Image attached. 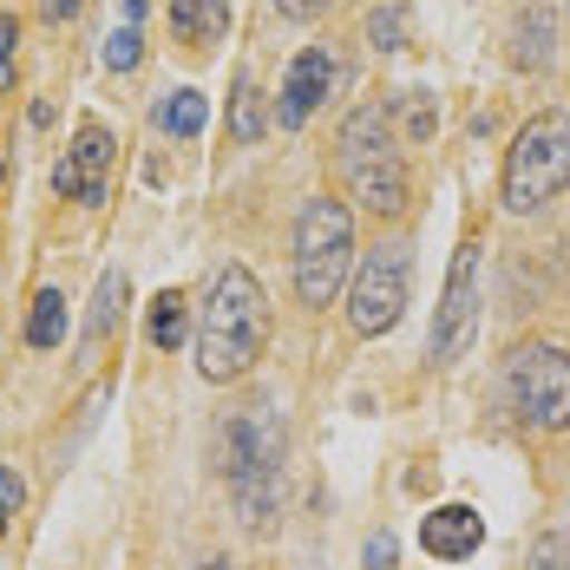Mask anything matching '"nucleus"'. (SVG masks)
<instances>
[{
    "label": "nucleus",
    "instance_id": "nucleus-1",
    "mask_svg": "<svg viewBox=\"0 0 570 570\" xmlns=\"http://www.w3.org/2000/svg\"><path fill=\"white\" fill-rule=\"evenodd\" d=\"M197 374L204 381H243L249 367H256V354L269 347V295L263 283L243 269V263H224L217 276H210V295H204V308H197Z\"/></svg>",
    "mask_w": 570,
    "mask_h": 570
},
{
    "label": "nucleus",
    "instance_id": "nucleus-2",
    "mask_svg": "<svg viewBox=\"0 0 570 570\" xmlns=\"http://www.w3.org/2000/svg\"><path fill=\"white\" fill-rule=\"evenodd\" d=\"M217 465H224V485L236 499V518L249 531H269L283 512V420L269 406L229 413L217 433Z\"/></svg>",
    "mask_w": 570,
    "mask_h": 570
},
{
    "label": "nucleus",
    "instance_id": "nucleus-3",
    "mask_svg": "<svg viewBox=\"0 0 570 570\" xmlns=\"http://www.w3.org/2000/svg\"><path fill=\"white\" fill-rule=\"evenodd\" d=\"M335 165H342L347 190L374 210V217H400L406 210V158H400L394 118L387 106H354L335 131Z\"/></svg>",
    "mask_w": 570,
    "mask_h": 570
},
{
    "label": "nucleus",
    "instance_id": "nucleus-4",
    "mask_svg": "<svg viewBox=\"0 0 570 570\" xmlns=\"http://www.w3.org/2000/svg\"><path fill=\"white\" fill-rule=\"evenodd\" d=\"M295 302L302 308H328L354 276V217L342 197H308L295 217Z\"/></svg>",
    "mask_w": 570,
    "mask_h": 570
},
{
    "label": "nucleus",
    "instance_id": "nucleus-5",
    "mask_svg": "<svg viewBox=\"0 0 570 570\" xmlns=\"http://www.w3.org/2000/svg\"><path fill=\"white\" fill-rule=\"evenodd\" d=\"M505 210L531 217L544 204H558L570 190V112H538L524 118V131L505 151Z\"/></svg>",
    "mask_w": 570,
    "mask_h": 570
},
{
    "label": "nucleus",
    "instance_id": "nucleus-6",
    "mask_svg": "<svg viewBox=\"0 0 570 570\" xmlns=\"http://www.w3.org/2000/svg\"><path fill=\"white\" fill-rule=\"evenodd\" d=\"M505 406L531 433L570 426V354L551 342H524L505 354Z\"/></svg>",
    "mask_w": 570,
    "mask_h": 570
},
{
    "label": "nucleus",
    "instance_id": "nucleus-7",
    "mask_svg": "<svg viewBox=\"0 0 570 570\" xmlns=\"http://www.w3.org/2000/svg\"><path fill=\"white\" fill-rule=\"evenodd\" d=\"M406 243H374L361 263H354V288H347V328L354 335H387L406 308Z\"/></svg>",
    "mask_w": 570,
    "mask_h": 570
},
{
    "label": "nucleus",
    "instance_id": "nucleus-8",
    "mask_svg": "<svg viewBox=\"0 0 570 570\" xmlns=\"http://www.w3.org/2000/svg\"><path fill=\"white\" fill-rule=\"evenodd\" d=\"M472 328H479V243H465L446 269V288H440V315H433V342L426 354L446 367L472 347Z\"/></svg>",
    "mask_w": 570,
    "mask_h": 570
},
{
    "label": "nucleus",
    "instance_id": "nucleus-9",
    "mask_svg": "<svg viewBox=\"0 0 570 570\" xmlns=\"http://www.w3.org/2000/svg\"><path fill=\"white\" fill-rule=\"evenodd\" d=\"M112 158H118V138L99 125V118H86L79 131H72V151L53 165V190L59 197H72V204H106L112 197Z\"/></svg>",
    "mask_w": 570,
    "mask_h": 570
},
{
    "label": "nucleus",
    "instance_id": "nucleus-10",
    "mask_svg": "<svg viewBox=\"0 0 570 570\" xmlns=\"http://www.w3.org/2000/svg\"><path fill=\"white\" fill-rule=\"evenodd\" d=\"M328 86H335V53H328V47H302V53L288 59V79H283V106H276V118H283L288 131H302V125L315 118V106L328 99Z\"/></svg>",
    "mask_w": 570,
    "mask_h": 570
},
{
    "label": "nucleus",
    "instance_id": "nucleus-11",
    "mask_svg": "<svg viewBox=\"0 0 570 570\" xmlns=\"http://www.w3.org/2000/svg\"><path fill=\"white\" fill-rule=\"evenodd\" d=\"M479 544H485V518L472 505H433L420 518V551L440 558V564H465Z\"/></svg>",
    "mask_w": 570,
    "mask_h": 570
},
{
    "label": "nucleus",
    "instance_id": "nucleus-12",
    "mask_svg": "<svg viewBox=\"0 0 570 570\" xmlns=\"http://www.w3.org/2000/svg\"><path fill=\"white\" fill-rule=\"evenodd\" d=\"M224 33H229V0H171V40L217 47Z\"/></svg>",
    "mask_w": 570,
    "mask_h": 570
},
{
    "label": "nucleus",
    "instance_id": "nucleus-13",
    "mask_svg": "<svg viewBox=\"0 0 570 570\" xmlns=\"http://www.w3.org/2000/svg\"><path fill=\"white\" fill-rule=\"evenodd\" d=\"M512 66H524V72H544V66H551V7H544V0H531L524 20H518Z\"/></svg>",
    "mask_w": 570,
    "mask_h": 570
},
{
    "label": "nucleus",
    "instance_id": "nucleus-14",
    "mask_svg": "<svg viewBox=\"0 0 570 570\" xmlns=\"http://www.w3.org/2000/svg\"><path fill=\"white\" fill-rule=\"evenodd\" d=\"M118 308H125V276H118V269H106V276H99V288H92V308H86V354H92V347L118 328Z\"/></svg>",
    "mask_w": 570,
    "mask_h": 570
},
{
    "label": "nucleus",
    "instance_id": "nucleus-15",
    "mask_svg": "<svg viewBox=\"0 0 570 570\" xmlns=\"http://www.w3.org/2000/svg\"><path fill=\"white\" fill-rule=\"evenodd\" d=\"M59 342H66V295L40 288L33 308H27V347H59Z\"/></svg>",
    "mask_w": 570,
    "mask_h": 570
},
{
    "label": "nucleus",
    "instance_id": "nucleus-16",
    "mask_svg": "<svg viewBox=\"0 0 570 570\" xmlns=\"http://www.w3.org/2000/svg\"><path fill=\"white\" fill-rule=\"evenodd\" d=\"M204 118H210V99L184 86V92H171V99L158 106V131H165V138H197V131H204Z\"/></svg>",
    "mask_w": 570,
    "mask_h": 570
},
{
    "label": "nucleus",
    "instance_id": "nucleus-17",
    "mask_svg": "<svg viewBox=\"0 0 570 570\" xmlns=\"http://www.w3.org/2000/svg\"><path fill=\"white\" fill-rule=\"evenodd\" d=\"M145 335H151L158 347H184V342H190V308H184V295H177V288H165V295L151 302Z\"/></svg>",
    "mask_w": 570,
    "mask_h": 570
},
{
    "label": "nucleus",
    "instance_id": "nucleus-18",
    "mask_svg": "<svg viewBox=\"0 0 570 570\" xmlns=\"http://www.w3.org/2000/svg\"><path fill=\"white\" fill-rule=\"evenodd\" d=\"M263 131H269V106H263V92L243 79L236 99H229V138H236V145H256Z\"/></svg>",
    "mask_w": 570,
    "mask_h": 570
},
{
    "label": "nucleus",
    "instance_id": "nucleus-19",
    "mask_svg": "<svg viewBox=\"0 0 570 570\" xmlns=\"http://www.w3.org/2000/svg\"><path fill=\"white\" fill-rule=\"evenodd\" d=\"M400 125H406V138H433V125H440V112H433V92H400Z\"/></svg>",
    "mask_w": 570,
    "mask_h": 570
},
{
    "label": "nucleus",
    "instance_id": "nucleus-20",
    "mask_svg": "<svg viewBox=\"0 0 570 570\" xmlns=\"http://www.w3.org/2000/svg\"><path fill=\"white\" fill-rule=\"evenodd\" d=\"M106 72H131L138 59H145V40H138V27H118V33H106Z\"/></svg>",
    "mask_w": 570,
    "mask_h": 570
},
{
    "label": "nucleus",
    "instance_id": "nucleus-21",
    "mask_svg": "<svg viewBox=\"0 0 570 570\" xmlns=\"http://www.w3.org/2000/svg\"><path fill=\"white\" fill-rule=\"evenodd\" d=\"M531 570H570V531H544L531 544Z\"/></svg>",
    "mask_w": 570,
    "mask_h": 570
},
{
    "label": "nucleus",
    "instance_id": "nucleus-22",
    "mask_svg": "<svg viewBox=\"0 0 570 570\" xmlns=\"http://www.w3.org/2000/svg\"><path fill=\"white\" fill-rule=\"evenodd\" d=\"M367 33H374V47H381V53H400V40H406V20H400V7H381V13L367 20Z\"/></svg>",
    "mask_w": 570,
    "mask_h": 570
},
{
    "label": "nucleus",
    "instance_id": "nucleus-23",
    "mask_svg": "<svg viewBox=\"0 0 570 570\" xmlns=\"http://www.w3.org/2000/svg\"><path fill=\"white\" fill-rule=\"evenodd\" d=\"M20 499H27V479H20L13 465H0V538H7V524L20 512Z\"/></svg>",
    "mask_w": 570,
    "mask_h": 570
},
{
    "label": "nucleus",
    "instance_id": "nucleus-24",
    "mask_svg": "<svg viewBox=\"0 0 570 570\" xmlns=\"http://www.w3.org/2000/svg\"><path fill=\"white\" fill-rule=\"evenodd\" d=\"M13 47H20V20L0 13V86H13Z\"/></svg>",
    "mask_w": 570,
    "mask_h": 570
},
{
    "label": "nucleus",
    "instance_id": "nucleus-25",
    "mask_svg": "<svg viewBox=\"0 0 570 570\" xmlns=\"http://www.w3.org/2000/svg\"><path fill=\"white\" fill-rule=\"evenodd\" d=\"M394 558H400V544L387 538V531H374V538H367V551H361V564H367V570H394Z\"/></svg>",
    "mask_w": 570,
    "mask_h": 570
},
{
    "label": "nucleus",
    "instance_id": "nucleus-26",
    "mask_svg": "<svg viewBox=\"0 0 570 570\" xmlns=\"http://www.w3.org/2000/svg\"><path fill=\"white\" fill-rule=\"evenodd\" d=\"M328 7H335V0H276V13H283V20H295V27H308V20H322Z\"/></svg>",
    "mask_w": 570,
    "mask_h": 570
},
{
    "label": "nucleus",
    "instance_id": "nucleus-27",
    "mask_svg": "<svg viewBox=\"0 0 570 570\" xmlns=\"http://www.w3.org/2000/svg\"><path fill=\"white\" fill-rule=\"evenodd\" d=\"M40 13H47V20H72V13H79V0H40Z\"/></svg>",
    "mask_w": 570,
    "mask_h": 570
},
{
    "label": "nucleus",
    "instance_id": "nucleus-28",
    "mask_svg": "<svg viewBox=\"0 0 570 570\" xmlns=\"http://www.w3.org/2000/svg\"><path fill=\"white\" fill-rule=\"evenodd\" d=\"M145 13H151V0H125V27H138Z\"/></svg>",
    "mask_w": 570,
    "mask_h": 570
},
{
    "label": "nucleus",
    "instance_id": "nucleus-29",
    "mask_svg": "<svg viewBox=\"0 0 570 570\" xmlns=\"http://www.w3.org/2000/svg\"><path fill=\"white\" fill-rule=\"evenodd\" d=\"M197 570H229V558H204V564H197Z\"/></svg>",
    "mask_w": 570,
    "mask_h": 570
}]
</instances>
